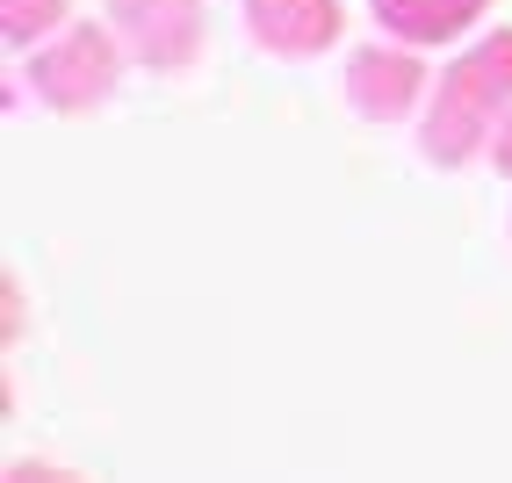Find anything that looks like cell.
Wrapping results in <instances>:
<instances>
[{"label":"cell","instance_id":"obj_1","mask_svg":"<svg viewBox=\"0 0 512 483\" xmlns=\"http://www.w3.org/2000/svg\"><path fill=\"white\" fill-rule=\"evenodd\" d=\"M512 109V29H491V37H476L448 73H440L433 101H426V123H419V145L433 166H462L476 159L498 137Z\"/></svg>","mask_w":512,"mask_h":483},{"label":"cell","instance_id":"obj_2","mask_svg":"<svg viewBox=\"0 0 512 483\" xmlns=\"http://www.w3.org/2000/svg\"><path fill=\"white\" fill-rule=\"evenodd\" d=\"M116 44L123 37H109L101 22H65L58 37L29 58V87H37V101L58 109V116H80V109H94V101H109L116 80H123V51Z\"/></svg>","mask_w":512,"mask_h":483},{"label":"cell","instance_id":"obj_3","mask_svg":"<svg viewBox=\"0 0 512 483\" xmlns=\"http://www.w3.org/2000/svg\"><path fill=\"white\" fill-rule=\"evenodd\" d=\"M347 109L368 116V123H404L419 109V94H426V65H419V44H368L347 58Z\"/></svg>","mask_w":512,"mask_h":483},{"label":"cell","instance_id":"obj_4","mask_svg":"<svg viewBox=\"0 0 512 483\" xmlns=\"http://www.w3.org/2000/svg\"><path fill=\"white\" fill-rule=\"evenodd\" d=\"M109 22L123 51L152 73H174L202 51V0H109Z\"/></svg>","mask_w":512,"mask_h":483},{"label":"cell","instance_id":"obj_5","mask_svg":"<svg viewBox=\"0 0 512 483\" xmlns=\"http://www.w3.org/2000/svg\"><path fill=\"white\" fill-rule=\"evenodd\" d=\"M246 29H253V44L267 58H318L339 44V29H347V15H339V0H246Z\"/></svg>","mask_w":512,"mask_h":483},{"label":"cell","instance_id":"obj_6","mask_svg":"<svg viewBox=\"0 0 512 483\" xmlns=\"http://www.w3.org/2000/svg\"><path fill=\"white\" fill-rule=\"evenodd\" d=\"M368 8H375V29H390L397 44L426 51V44H448L462 29H476L491 0H368Z\"/></svg>","mask_w":512,"mask_h":483},{"label":"cell","instance_id":"obj_7","mask_svg":"<svg viewBox=\"0 0 512 483\" xmlns=\"http://www.w3.org/2000/svg\"><path fill=\"white\" fill-rule=\"evenodd\" d=\"M65 15H73V0H0V37L15 51H29V44H44Z\"/></svg>","mask_w":512,"mask_h":483},{"label":"cell","instance_id":"obj_8","mask_svg":"<svg viewBox=\"0 0 512 483\" xmlns=\"http://www.w3.org/2000/svg\"><path fill=\"white\" fill-rule=\"evenodd\" d=\"M8 483H80L73 469H58V462H15Z\"/></svg>","mask_w":512,"mask_h":483},{"label":"cell","instance_id":"obj_9","mask_svg":"<svg viewBox=\"0 0 512 483\" xmlns=\"http://www.w3.org/2000/svg\"><path fill=\"white\" fill-rule=\"evenodd\" d=\"M491 166L512 181V109H505V123H498V137H491Z\"/></svg>","mask_w":512,"mask_h":483}]
</instances>
